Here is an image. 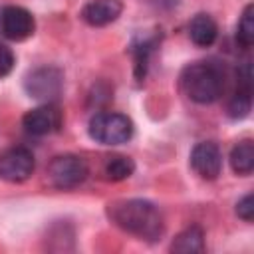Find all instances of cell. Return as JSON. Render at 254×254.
<instances>
[{
	"mask_svg": "<svg viewBox=\"0 0 254 254\" xmlns=\"http://www.w3.org/2000/svg\"><path fill=\"white\" fill-rule=\"evenodd\" d=\"M135 171V163L125 157V155H113V157H107L105 165H103V173L109 181H123V179H129Z\"/></svg>",
	"mask_w": 254,
	"mask_h": 254,
	"instance_id": "obj_14",
	"label": "cell"
},
{
	"mask_svg": "<svg viewBox=\"0 0 254 254\" xmlns=\"http://www.w3.org/2000/svg\"><path fill=\"white\" fill-rule=\"evenodd\" d=\"M121 10L119 0H89L81 8V20L89 26H107L119 18Z\"/></svg>",
	"mask_w": 254,
	"mask_h": 254,
	"instance_id": "obj_10",
	"label": "cell"
},
{
	"mask_svg": "<svg viewBox=\"0 0 254 254\" xmlns=\"http://www.w3.org/2000/svg\"><path fill=\"white\" fill-rule=\"evenodd\" d=\"M190 167L200 179L214 181L222 171V153L218 145L212 141L196 143L190 151Z\"/></svg>",
	"mask_w": 254,
	"mask_h": 254,
	"instance_id": "obj_8",
	"label": "cell"
},
{
	"mask_svg": "<svg viewBox=\"0 0 254 254\" xmlns=\"http://www.w3.org/2000/svg\"><path fill=\"white\" fill-rule=\"evenodd\" d=\"M181 87L190 101L208 105L222 95L224 75L220 67L210 62H194L183 69Z\"/></svg>",
	"mask_w": 254,
	"mask_h": 254,
	"instance_id": "obj_2",
	"label": "cell"
},
{
	"mask_svg": "<svg viewBox=\"0 0 254 254\" xmlns=\"http://www.w3.org/2000/svg\"><path fill=\"white\" fill-rule=\"evenodd\" d=\"M236 40L244 48H250L254 44V6L252 4H248L240 16V22L236 28Z\"/></svg>",
	"mask_w": 254,
	"mask_h": 254,
	"instance_id": "obj_15",
	"label": "cell"
},
{
	"mask_svg": "<svg viewBox=\"0 0 254 254\" xmlns=\"http://www.w3.org/2000/svg\"><path fill=\"white\" fill-rule=\"evenodd\" d=\"M34 16L22 6H6L0 10V32L4 38L22 42L34 34Z\"/></svg>",
	"mask_w": 254,
	"mask_h": 254,
	"instance_id": "obj_7",
	"label": "cell"
},
{
	"mask_svg": "<svg viewBox=\"0 0 254 254\" xmlns=\"http://www.w3.org/2000/svg\"><path fill=\"white\" fill-rule=\"evenodd\" d=\"M87 133L101 145H121L133 137V121L123 113H97L89 119Z\"/></svg>",
	"mask_w": 254,
	"mask_h": 254,
	"instance_id": "obj_3",
	"label": "cell"
},
{
	"mask_svg": "<svg viewBox=\"0 0 254 254\" xmlns=\"http://www.w3.org/2000/svg\"><path fill=\"white\" fill-rule=\"evenodd\" d=\"M107 216L121 230L143 240H157L165 232V220L159 208L143 198L115 200L107 206Z\"/></svg>",
	"mask_w": 254,
	"mask_h": 254,
	"instance_id": "obj_1",
	"label": "cell"
},
{
	"mask_svg": "<svg viewBox=\"0 0 254 254\" xmlns=\"http://www.w3.org/2000/svg\"><path fill=\"white\" fill-rule=\"evenodd\" d=\"M64 85V75L58 67L46 65L32 69L24 79V89L30 97L40 101H52L60 95Z\"/></svg>",
	"mask_w": 254,
	"mask_h": 254,
	"instance_id": "obj_5",
	"label": "cell"
},
{
	"mask_svg": "<svg viewBox=\"0 0 254 254\" xmlns=\"http://www.w3.org/2000/svg\"><path fill=\"white\" fill-rule=\"evenodd\" d=\"M89 175V167L79 155H60L48 167V177L58 189H73L81 185Z\"/></svg>",
	"mask_w": 254,
	"mask_h": 254,
	"instance_id": "obj_4",
	"label": "cell"
},
{
	"mask_svg": "<svg viewBox=\"0 0 254 254\" xmlns=\"http://www.w3.org/2000/svg\"><path fill=\"white\" fill-rule=\"evenodd\" d=\"M14 62H16V60H14L12 50H10V48H6L4 44H0V77L8 75V73L12 71Z\"/></svg>",
	"mask_w": 254,
	"mask_h": 254,
	"instance_id": "obj_17",
	"label": "cell"
},
{
	"mask_svg": "<svg viewBox=\"0 0 254 254\" xmlns=\"http://www.w3.org/2000/svg\"><path fill=\"white\" fill-rule=\"evenodd\" d=\"M216 36H218V26L212 20V16L196 14L190 20V24H189V38H190L192 44H196L200 48H206V46L214 44Z\"/></svg>",
	"mask_w": 254,
	"mask_h": 254,
	"instance_id": "obj_11",
	"label": "cell"
},
{
	"mask_svg": "<svg viewBox=\"0 0 254 254\" xmlns=\"http://www.w3.org/2000/svg\"><path fill=\"white\" fill-rule=\"evenodd\" d=\"M22 125H24V129L30 135L44 137V135H50V133H54V131L60 129V125H62V113H60L58 107L46 103V105H40L36 109H30L22 117Z\"/></svg>",
	"mask_w": 254,
	"mask_h": 254,
	"instance_id": "obj_9",
	"label": "cell"
},
{
	"mask_svg": "<svg viewBox=\"0 0 254 254\" xmlns=\"http://www.w3.org/2000/svg\"><path fill=\"white\" fill-rule=\"evenodd\" d=\"M173 252L181 254H194V252H204V232L200 226H189L183 230L171 244Z\"/></svg>",
	"mask_w": 254,
	"mask_h": 254,
	"instance_id": "obj_12",
	"label": "cell"
},
{
	"mask_svg": "<svg viewBox=\"0 0 254 254\" xmlns=\"http://www.w3.org/2000/svg\"><path fill=\"white\" fill-rule=\"evenodd\" d=\"M230 167L236 175H250L254 171V145L250 139L240 141L230 151Z\"/></svg>",
	"mask_w": 254,
	"mask_h": 254,
	"instance_id": "obj_13",
	"label": "cell"
},
{
	"mask_svg": "<svg viewBox=\"0 0 254 254\" xmlns=\"http://www.w3.org/2000/svg\"><path fill=\"white\" fill-rule=\"evenodd\" d=\"M34 167V155L26 147H12L0 155V177L8 183H22L30 179Z\"/></svg>",
	"mask_w": 254,
	"mask_h": 254,
	"instance_id": "obj_6",
	"label": "cell"
},
{
	"mask_svg": "<svg viewBox=\"0 0 254 254\" xmlns=\"http://www.w3.org/2000/svg\"><path fill=\"white\" fill-rule=\"evenodd\" d=\"M236 214H238L242 220L252 222V218H254V196H252V192L244 194V196L238 200V204H236Z\"/></svg>",
	"mask_w": 254,
	"mask_h": 254,
	"instance_id": "obj_16",
	"label": "cell"
}]
</instances>
